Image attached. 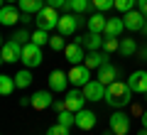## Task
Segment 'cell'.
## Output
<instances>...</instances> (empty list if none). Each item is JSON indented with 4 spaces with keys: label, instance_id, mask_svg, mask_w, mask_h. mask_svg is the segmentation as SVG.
I'll list each match as a JSON object with an SVG mask.
<instances>
[{
    "label": "cell",
    "instance_id": "6da1fadb",
    "mask_svg": "<svg viewBox=\"0 0 147 135\" xmlns=\"http://www.w3.org/2000/svg\"><path fill=\"white\" fill-rule=\"evenodd\" d=\"M103 101L110 108H125L132 101V88L127 86V81H113L105 88V98Z\"/></svg>",
    "mask_w": 147,
    "mask_h": 135
},
{
    "label": "cell",
    "instance_id": "7a4b0ae2",
    "mask_svg": "<svg viewBox=\"0 0 147 135\" xmlns=\"http://www.w3.org/2000/svg\"><path fill=\"white\" fill-rule=\"evenodd\" d=\"M59 12H57V7H44L42 12H37L34 15V25H37V30H44V32H49V30H54V27H59Z\"/></svg>",
    "mask_w": 147,
    "mask_h": 135
},
{
    "label": "cell",
    "instance_id": "3957f363",
    "mask_svg": "<svg viewBox=\"0 0 147 135\" xmlns=\"http://www.w3.org/2000/svg\"><path fill=\"white\" fill-rule=\"evenodd\" d=\"M22 64L27 69H34L42 64V47L34 44V42H27L25 47H22Z\"/></svg>",
    "mask_w": 147,
    "mask_h": 135
},
{
    "label": "cell",
    "instance_id": "277c9868",
    "mask_svg": "<svg viewBox=\"0 0 147 135\" xmlns=\"http://www.w3.org/2000/svg\"><path fill=\"white\" fill-rule=\"evenodd\" d=\"M22 47L25 44H20V42H15L10 37V39L3 44V52H0V57H3V62L5 64H12V62H22Z\"/></svg>",
    "mask_w": 147,
    "mask_h": 135
},
{
    "label": "cell",
    "instance_id": "5b68a950",
    "mask_svg": "<svg viewBox=\"0 0 147 135\" xmlns=\"http://www.w3.org/2000/svg\"><path fill=\"white\" fill-rule=\"evenodd\" d=\"M88 81H91V69L86 64H74L69 71V83H74L76 88H84Z\"/></svg>",
    "mask_w": 147,
    "mask_h": 135
},
{
    "label": "cell",
    "instance_id": "8992f818",
    "mask_svg": "<svg viewBox=\"0 0 147 135\" xmlns=\"http://www.w3.org/2000/svg\"><path fill=\"white\" fill-rule=\"evenodd\" d=\"M108 128L115 135H127L130 133V115H125L123 111H115V113L110 115V120H108Z\"/></svg>",
    "mask_w": 147,
    "mask_h": 135
},
{
    "label": "cell",
    "instance_id": "52a82bcc",
    "mask_svg": "<svg viewBox=\"0 0 147 135\" xmlns=\"http://www.w3.org/2000/svg\"><path fill=\"white\" fill-rule=\"evenodd\" d=\"M105 88H108V86H105V83H100L98 79H91V81L86 83L81 91H84L86 101H93V103H96V101H103V98H105Z\"/></svg>",
    "mask_w": 147,
    "mask_h": 135
},
{
    "label": "cell",
    "instance_id": "ba28073f",
    "mask_svg": "<svg viewBox=\"0 0 147 135\" xmlns=\"http://www.w3.org/2000/svg\"><path fill=\"white\" fill-rule=\"evenodd\" d=\"M123 20H125V30L142 32V27H145V22H147V15H145V12H140V10H130V12L123 15Z\"/></svg>",
    "mask_w": 147,
    "mask_h": 135
},
{
    "label": "cell",
    "instance_id": "9c48e42d",
    "mask_svg": "<svg viewBox=\"0 0 147 135\" xmlns=\"http://www.w3.org/2000/svg\"><path fill=\"white\" fill-rule=\"evenodd\" d=\"M127 86L132 88V94H147V69H140V71H132L130 79H127Z\"/></svg>",
    "mask_w": 147,
    "mask_h": 135
},
{
    "label": "cell",
    "instance_id": "30bf717a",
    "mask_svg": "<svg viewBox=\"0 0 147 135\" xmlns=\"http://www.w3.org/2000/svg\"><path fill=\"white\" fill-rule=\"evenodd\" d=\"M64 103H66V108H69V111H74V113H79V111L84 108V103H86V96H84V91L74 86L71 91L66 94V98H64Z\"/></svg>",
    "mask_w": 147,
    "mask_h": 135
},
{
    "label": "cell",
    "instance_id": "8fae6325",
    "mask_svg": "<svg viewBox=\"0 0 147 135\" xmlns=\"http://www.w3.org/2000/svg\"><path fill=\"white\" fill-rule=\"evenodd\" d=\"M64 57H66V62L71 64H84L86 54H84V44H79V42H71V44H66V49H64Z\"/></svg>",
    "mask_w": 147,
    "mask_h": 135
},
{
    "label": "cell",
    "instance_id": "7c38bea8",
    "mask_svg": "<svg viewBox=\"0 0 147 135\" xmlns=\"http://www.w3.org/2000/svg\"><path fill=\"white\" fill-rule=\"evenodd\" d=\"M79 44H84L86 49H88V52H98L100 47H103V42H105V37L100 35V32H88V35L86 37H79Z\"/></svg>",
    "mask_w": 147,
    "mask_h": 135
},
{
    "label": "cell",
    "instance_id": "4fadbf2b",
    "mask_svg": "<svg viewBox=\"0 0 147 135\" xmlns=\"http://www.w3.org/2000/svg\"><path fill=\"white\" fill-rule=\"evenodd\" d=\"M49 106H54V91H34V96H32V108L44 111Z\"/></svg>",
    "mask_w": 147,
    "mask_h": 135
},
{
    "label": "cell",
    "instance_id": "5bb4252c",
    "mask_svg": "<svg viewBox=\"0 0 147 135\" xmlns=\"http://www.w3.org/2000/svg\"><path fill=\"white\" fill-rule=\"evenodd\" d=\"M22 20V10H17L15 5H3L0 7V22L3 25H15V22H20Z\"/></svg>",
    "mask_w": 147,
    "mask_h": 135
},
{
    "label": "cell",
    "instance_id": "9a60e30c",
    "mask_svg": "<svg viewBox=\"0 0 147 135\" xmlns=\"http://www.w3.org/2000/svg\"><path fill=\"white\" fill-rule=\"evenodd\" d=\"M66 86H69V74L54 69L49 74V91H66Z\"/></svg>",
    "mask_w": 147,
    "mask_h": 135
},
{
    "label": "cell",
    "instance_id": "2e32d148",
    "mask_svg": "<svg viewBox=\"0 0 147 135\" xmlns=\"http://www.w3.org/2000/svg\"><path fill=\"white\" fill-rule=\"evenodd\" d=\"M59 35H64V37H69V35H74V32L79 30V20L74 15H61V20H59Z\"/></svg>",
    "mask_w": 147,
    "mask_h": 135
},
{
    "label": "cell",
    "instance_id": "e0dca14e",
    "mask_svg": "<svg viewBox=\"0 0 147 135\" xmlns=\"http://www.w3.org/2000/svg\"><path fill=\"white\" fill-rule=\"evenodd\" d=\"M115 76H118V69L113 66V64H110V62H105L103 66L98 69V76H96V79H98L100 83H105V86H110V83H113V81H118Z\"/></svg>",
    "mask_w": 147,
    "mask_h": 135
},
{
    "label": "cell",
    "instance_id": "ac0fdd59",
    "mask_svg": "<svg viewBox=\"0 0 147 135\" xmlns=\"http://www.w3.org/2000/svg\"><path fill=\"white\" fill-rule=\"evenodd\" d=\"M93 125H96V115H93V111L81 108L79 113H76V128H81V130H93Z\"/></svg>",
    "mask_w": 147,
    "mask_h": 135
},
{
    "label": "cell",
    "instance_id": "d6986e66",
    "mask_svg": "<svg viewBox=\"0 0 147 135\" xmlns=\"http://www.w3.org/2000/svg\"><path fill=\"white\" fill-rule=\"evenodd\" d=\"M22 12H30V15H37V12H42L47 7V0H20L17 3Z\"/></svg>",
    "mask_w": 147,
    "mask_h": 135
},
{
    "label": "cell",
    "instance_id": "ffe728a7",
    "mask_svg": "<svg viewBox=\"0 0 147 135\" xmlns=\"http://www.w3.org/2000/svg\"><path fill=\"white\" fill-rule=\"evenodd\" d=\"M123 30H125V20H123V17H110V20L105 22L103 35H105V37H118Z\"/></svg>",
    "mask_w": 147,
    "mask_h": 135
},
{
    "label": "cell",
    "instance_id": "44dd1931",
    "mask_svg": "<svg viewBox=\"0 0 147 135\" xmlns=\"http://www.w3.org/2000/svg\"><path fill=\"white\" fill-rule=\"evenodd\" d=\"M105 22H108V17H103V12H96L93 17H88V32H100L103 35V30H105Z\"/></svg>",
    "mask_w": 147,
    "mask_h": 135
},
{
    "label": "cell",
    "instance_id": "7402d4cb",
    "mask_svg": "<svg viewBox=\"0 0 147 135\" xmlns=\"http://www.w3.org/2000/svg\"><path fill=\"white\" fill-rule=\"evenodd\" d=\"M105 62H108V59H105L103 54H98V52H88V54H86V59H84V64L91 69V71H93V69H100Z\"/></svg>",
    "mask_w": 147,
    "mask_h": 135
},
{
    "label": "cell",
    "instance_id": "603a6c76",
    "mask_svg": "<svg viewBox=\"0 0 147 135\" xmlns=\"http://www.w3.org/2000/svg\"><path fill=\"white\" fill-rule=\"evenodd\" d=\"M93 5V0H66L64 10H74V12H88V7Z\"/></svg>",
    "mask_w": 147,
    "mask_h": 135
},
{
    "label": "cell",
    "instance_id": "cb8c5ba5",
    "mask_svg": "<svg viewBox=\"0 0 147 135\" xmlns=\"http://www.w3.org/2000/svg\"><path fill=\"white\" fill-rule=\"evenodd\" d=\"M15 88H17L15 76H7V74H3V76H0V94H3V96H10Z\"/></svg>",
    "mask_w": 147,
    "mask_h": 135
},
{
    "label": "cell",
    "instance_id": "d4e9b609",
    "mask_svg": "<svg viewBox=\"0 0 147 135\" xmlns=\"http://www.w3.org/2000/svg\"><path fill=\"white\" fill-rule=\"evenodd\" d=\"M57 123H61V125H66V128H71V125H76V113H74V111H69V108L59 111Z\"/></svg>",
    "mask_w": 147,
    "mask_h": 135
},
{
    "label": "cell",
    "instance_id": "484cf974",
    "mask_svg": "<svg viewBox=\"0 0 147 135\" xmlns=\"http://www.w3.org/2000/svg\"><path fill=\"white\" fill-rule=\"evenodd\" d=\"M120 54H125V57H132V54L137 52V42L132 39V37H127V39H120V49H118Z\"/></svg>",
    "mask_w": 147,
    "mask_h": 135
},
{
    "label": "cell",
    "instance_id": "4316f807",
    "mask_svg": "<svg viewBox=\"0 0 147 135\" xmlns=\"http://www.w3.org/2000/svg\"><path fill=\"white\" fill-rule=\"evenodd\" d=\"M15 83H17V88H27V86L32 83V71H30V69L17 71V74H15Z\"/></svg>",
    "mask_w": 147,
    "mask_h": 135
},
{
    "label": "cell",
    "instance_id": "83f0119b",
    "mask_svg": "<svg viewBox=\"0 0 147 135\" xmlns=\"http://www.w3.org/2000/svg\"><path fill=\"white\" fill-rule=\"evenodd\" d=\"M135 5H137V0H115V10H120L123 15L135 10Z\"/></svg>",
    "mask_w": 147,
    "mask_h": 135
},
{
    "label": "cell",
    "instance_id": "f1b7e54d",
    "mask_svg": "<svg viewBox=\"0 0 147 135\" xmlns=\"http://www.w3.org/2000/svg\"><path fill=\"white\" fill-rule=\"evenodd\" d=\"M49 47H52L54 52H59V49H66V42H64V35H52V37H49Z\"/></svg>",
    "mask_w": 147,
    "mask_h": 135
},
{
    "label": "cell",
    "instance_id": "f546056e",
    "mask_svg": "<svg viewBox=\"0 0 147 135\" xmlns=\"http://www.w3.org/2000/svg\"><path fill=\"white\" fill-rule=\"evenodd\" d=\"M32 42H34V44H39V47H42V44H49V35H47L44 30H34Z\"/></svg>",
    "mask_w": 147,
    "mask_h": 135
},
{
    "label": "cell",
    "instance_id": "4dcf8cb0",
    "mask_svg": "<svg viewBox=\"0 0 147 135\" xmlns=\"http://www.w3.org/2000/svg\"><path fill=\"white\" fill-rule=\"evenodd\" d=\"M103 49H105V52H115V49H120V39H118V37H105Z\"/></svg>",
    "mask_w": 147,
    "mask_h": 135
},
{
    "label": "cell",
    "instance_id": "1f68e13d",
    "mask_svg": "<svg viewBox=\"0 0 147 135\" xmlns=\"http://www.w3.org/2000/svg\"><path fill=\"white\" fill-rule=\"evenodd\" d=\"M93 7L98 12H105V10H110V7H115V0H93Z\"/></svg>",
    "mask_w": 147,
    "mask_h": 135
},
{
    "label": "cell",
    "instance_id": "d6a6232c",
    "mask_svg": "<svg viewBox=\"0 0 147 135\" xmlns=\"http://www.w3.org/2000/svg\"><path fill=\"white\" fill-rule=\"evenodd\" d=\"M12 39L20 42V44H27V42H32V35H30L27 30H17L15 35H12Z\"/></svg>",
    "mask_w": 147,
    "mask_h": 135
},
{
    "label": "cell",
    "instance_id": "836d02e7",
    "mask_svg": "<svg viewBox=\"0 0 147 135\" xmlns=\"http://www.w3.org/2000/svg\"><path fill=\"white\" fill-rule=\"evenodd\" d=\"M47 135H69V128L61 125V123H57V125H52V128L47 130Z\"/></svg>",
    "mask_w": 147,
    "mask_h": 135
},
{
    "label": "cell",
    "instance_id": "e575fe53",
    "mask_svg": "<svg viewBox=\"0 0 147 135\" xmlns=\"http://www.w3.org/2000/svg\"><path fill=\"white\" fill-rule=\"evenodd\" d=\"M47 5H49V7H57V10H59V7L66 5V0H47Z\"/></svg>",
    "mask_w": 147,
    "mask_h": 135
},
{
    "label": "cell",
    "instance_id": "d590c367",
    "mask_svg": "<svg viewBox=\"0 0 147 135\" xmlns=\"http://www.w3.org/2000/svg\"><path fill=\"white\" fill-rule=\"evenodd\" d=\"M137 10L147 15V0H137Z\"/></svg>",
    "mask_w": 147,
    "mask_h": 135
},
{
    "label": "cell",
    "instance_id": "8d00e7d4",
    "mask_svg": "<svg viewBox=\"0 0 147 135\" xmlns=\"http://www.w3.org/2000/svg\"><path fill=\"white\" fill-rule=\"evenodd\" d=\"M64 108H66L64 101H54V111H57V113H59V111H64Z\"/></svg>",
    "mask_w": 147,
    "mask_h": 135
},
{
    "label": "cell",
    "instance_id": "74e56055",
    "mask_svg": "<svg viewBox=\"0 0 147 135\" xmlns=\"http://www.w3.org/2000/svg\"><path fill=\"white\" fill-rule=\"evenodd\" d=\"M22 25H27V22H32V15H30V12H22Z\"/></svg>",
    "mask_w": 147,
    "mask_h": 135
},
{
    "label": "cell",
    "instance_id": "f35d334b",
    "mask_svg": "<svg viewBox=\"0 0 147 135\" xmlns=\"http://www.w3.org/2000/svg\"><path fill=\"white\" fill-rule=\"evenodd\" d=\"M142 128H147V111L142 113Z\"/></svg>",
    "mask_w": 147,
    "mask_h": 135
},
{
    "label": "cell",
    "instance_id": "ab89813d",
    "mask_svg": "<svg viewBox=\"0 0 147 135\" xmlns=\"http://www.w3.org/2000/svg\"><path fill=\"white\" fill-rule=\"evenodd\" d=\"M15 3H20V0H5V5H15Z\"/></svg>",
    "mask_w": 147,
    "mask_h": 135
},
{
    "label": "cell",
    "instance_id": "60d3db41",
    "mask_svg": "<svg viewBox=\"0 0 147 135\" xmlns=\"http://www.w3.org/2000/svg\"><path fill=\"white\" fill-rule=\"evenodd\" d=\"M137 135H147V128H142V130H140V133H137Z\"/></svg>",
    "mask_w": 147,
    "mask_h": 135
},
{
    "label": "cell",
    "instance_id": "b9f144b4",
    "mask_svg": "<svg viewBox=\"0 0 147 135\" xmlns=\"http://www.w3.org/2000/svg\"><path fill=\"white\" fill-rule=\"evenodd\" d=\"M103 135H115V133H113V130H105V133Z\"/></svg>",
    "mask_w": 147,
    "mask_h": 135
},
{
    "label": "cell",
    "instance_id": "7bdbcfd3",
    "mask_svg": "<svg viewBox=\"0 0 147 135\" xmlns=\"http://www.w3.org/2000/svg\"><path fill=\"white\" fill-rule=\"evenodd\" d=\"M145 98H147V94H145Z\"/></svg>",
    "mask_w": 147,
    "mask_h": 135
}]
</instances>
